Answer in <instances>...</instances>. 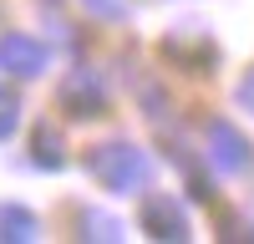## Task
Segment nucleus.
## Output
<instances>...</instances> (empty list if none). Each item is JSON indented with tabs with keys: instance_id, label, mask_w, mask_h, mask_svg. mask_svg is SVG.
<instances>
[{
	"instance_id": "1",
	"label": "nucleus",
	"mask_w": 254,
	"mask_h": 244,
	"mask_svg": "<svg viewBox=\"0 0 254 244\" xmlns=\"http://www.w3.org/2000/svg\"><path fill=\"white\" fill-rule=\"evenodd\" d=\"M87 173L107 193H137V188H147V178H153V158H147L137 142H127V137H107V142H97L87 153Z\"/></svg>"
},
{
	"instance_id": "2",
	"label": "nucleus",
	"mask_w": 254,
	"mask_h": 244,
	"mask_svg": "<svg viewBox=\"0 0 254 244\" xmlns=\"http://www.w3.org/2000/svg\"><path fill=\"white\" fill-rule=\"evenodd\" d=\"M208 163H214L219 173H244L249 163H254L249 137L234 127V122H224V117H214V122H208Z\"/></svg>"
},
{
	"instance_id": "3",
	"label": "nucleus",
	"mask_w": 254,
	"mask_h": 244,
	"mask_svg": "<svg viewBox=\"0 0 254 244\" xmlns=\"http://www.w3.org/2000/svg\"><path fill=\"white\" fill-rule=\"evenodd\" d=\"M102 107H107V81H102L97 71H87V66L66 71V81H61V112H71V117H97Z\"/></svg>"
},
{
	"instance_id": "4",
	"label": "nucleus",
	"mask_w": 254,
	"mask_h": 244,
	"mask_svg": "<svg viewBox=\"0 0 254 244\" xmlns=\"http://www.w3.org/2000/svg\"><path fill=\"white\" fill-rule=\"evenodd\" d=\"M142 234H153V239H188V214H183V203L173 193H147L142 198Z\"/></svg>"
},
{
	"instance_id": "5",
	"label": "nucleus",
	"mask_w": 254,
	"mask_h": 244,
	"mask_svg": "<svg viewBox=\"0 0 254 244\" xmlns=\"http://www.w3.org/2000/svg\"><path fill=\"white\" fill-rule=\"evenodd\" d=\"M0 66H5L10 76H20V81H31V76L46 71V46H41L36 36L10 31V36H0Z\"/></svg>"
},
{
	"instance_id": "6",
	"label": "nucleus",
	"mask_w": 254,
	"mask_h": 244,
	"mask_svg": "<svg viewBox=\"0 0 254 244\" xmlns=\"http://www.w3.org/2000/svg\"><path fill=\"white\" fill-rule=\"evenodd\" d=\"M41 234V224L31 209H20V203H5L0 209V239H10V244H31Z\"/></svg>"
},
{
	"instance_id": "7",
	"label": "nucleus",
	"mask_w": 254,
	"mask_h": 244,
	"mask_svg": "<svg viewBox=\"0 0 254 244\" xmlns=\"http://www.w3.org/2000/svg\"><path fill=\"white\" fill-rule=\"evenodd\" d=\"M31 148H36V168H46V173H56L61 163H66V142H61L56 127H41Z\"/></svg>"
},
{
	"instance_id": "8",
	"label": "nucleus",
	"mask_w": 254,
	"mask_h": 244,
	"mask_svg": "<svg viewBox=\"0 0 254 244\" xmlns=\"http://www.w3.org/2000/svg\"><path fill=\"white\" fill-rule=\"evenodd\" d=\"M81 234H87V239H102V244L127 239V229H122L112 214H102V209H81Z\"/></svg>"
},
{
	"instance_id": "9",
	"label": "nucleus",
	"mask_w": 254,
	"mask_h": 244,
	"mask_svg": "<svg viewBox=\"0 0 254 244\" xmlns=\"http://www.w3.org/2000/svg\"><path fill=\"white\" fill-rule=\"evenodd\" d=\"M173 61H188V66H214V46L208 41H193V46H183V41H168L163 46Z\"/></svg>"
},
{
	"instance_id": "10",
	"label": "nucleus",
	"mask_w": 254,
	"mask_h": 244,
	"mask_svg": "<svg viewBox=\"0 0 254 244\" xmlns=\"http://www.w3.org/2000/svg\"><path fill=\"white\" fill-rule=\"evenodd\" d=\"M15 127H20V97L10 87H0V142H5Z\"/></svg>"
},
{
	"instance_id": "11",
	"label": "nucleus",
	"mask_w": 254,
	"mask_h": 244,
	"mask_svg": "<svg viewBox=\"0 0 254 244\" xmlns=\"http://www.w3.org/2000/svg\"><path fill=\"white\" fill-rule=\"evenodd\" d=\"M87 15H102V20H122L127 15V0H81Z\"/></svg>"
},
{
	"instance_id": "12",
	"label": "nucleus",
	"mask_w": 254,
	"mask_h": 244,
	"mask_svg": "<svg viewBox=\"0 0 254 244\" xmlns=\"http://www.w3.org/2000/svg\"><path fill=\"white\" fill-rule=\"evenodd\" d=\"M239 107H244V112H254V71L239 81Z\"/></svg>"
}]
</instances>
